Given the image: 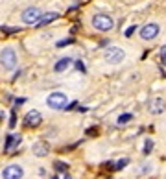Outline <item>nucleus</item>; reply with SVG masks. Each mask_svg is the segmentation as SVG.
I'll return each mask as SVG.
<instances>
[{"label": "nucleus", "mask_w": 166, "mask_h": 179, "mask_svg": "<svg viewBox=\"0 0 166 179\" xmlns=\"http://www.w3.org/2000/svg\"><path fill=\"white\" fill-rule=\"evenodd\" d=\"M161 61H163V65H166V46L161 48Z\"/></svg>", "instance_id": "nucleus-21"}, {"label": "nucleus", "mask_w": 166, "mask_h": 179, "mask_svg": "<svg viewBox=\"0 0 166 179\" xmlns=\"http://www.w3.org/2000/svg\"><path fill=\"white\" fill-rule=\"evenodd\" d=\"M74 39H65V41H59L57 42V48H63V46H66V44H72Z\"/></svg>", "instance_id": "nucleus-19"}, {"label": "nucleus", "mask_w": 166, "mask_h": 179, "mask_svg": "<svg viewBox=\"0 0 166 179\" xmlns=\"http://www.w3.org/2000/svg\"><path fill=\"white\" fill-rule=\"evenodd\" d=\"M129 164V159H120L116 164H115V170H122L124 166H127Z\"/></svg>", "instance_id": "nucleus-17"}, {"label": "nucleus", "mask_w": 166, "mask_h": 179, "mask_svg": "<svg viewBox=\"0 0 166 179\" xmlns=\"http://www.w3.org/2000/svg\"><path fill=\"white\" fill-rule=\"evenodd\" d=\"M76 68H78L80 72H87V70H85V65H83L81 61H76Z\"/></svg>", "instance_id": "nucleus-22"}, {"label": "nucleus", "mask_w": 166, "mask_h": 179, "mask_svg": "<svg viewBox=\"0 0 166 179\" xmlns=\"http://www.w3.org/2000/svg\"><path fill=\"white\" fill-rule=\"evenodd\" d=\"M24 102H26V98H17L15 100V105H22Z\"/></svg>", "instance_id": "nucleus-26"}, {"label": "nucleus", "mask_w": 166, "mask_h": 179, "mask_svg": "<svg viewBox=\"0 0 166 179\" xmlns=\"http://www.w3.org/2000/svg\"><path fill=\"white\" fill-rule=\"evenodd\" d=\"M57 17H59V15H57V13H54V11H52V13H46V15H42V17H41V20L37 22V26H39V28H41V26H46V24L54 22Z\"/></svg>", "instance_id": "nucleus-12"}, {"label": "nucleus", "mask_w": 166, "mask_h": 179, "mask_svg": "<svg viewBox=\"0 0 166 179\" xmlns=\"http://www.w3.org/2000/svg\"><path fill=\"white\" fill-rule=\"evenodd\" d=\"M24 176L21 164H9L2 170V179H21Z\"/></svg>", "instance_id": "nucleus-5"}, {"label": "nucleus", "mask_w": 166, "mask_h": 179, "mask_svg": "<svg viewBox=\"0 0 166 179\" xmlns=\"http://www.w3.org/2000/svg\"><path fill=\"white\" fill-rule=\"evenodd\" d=\"M50 179H57V176H52V177H50Z\"/></svg>", "instance_id": "nucleus-27"}, {"label": "nucleus", "mask_w": 166, "mask_h": 179, "mask_svg": "<svg viewBox=\"0 0 166 179\" xmlns=\"http://www.w3.org/2000/svg\"><path fill=\"white\" fill-rule=\"evenodd\" d=\"M17 124V117H15V111H11V118H9V127H15Z\"/></svg>", "instance_id": "nucleus-20"}, {"label": "nucleus", "mask_w": 166, "mask_h": 179, "mask_svg": "<svg viewBox=\"0 0 166 179\" xmlns=\"http://www.w3.org/2000/svg\"><path fill=\"white\" fill-rule=\"evenodd\" d=\"M92 26H94L98 32H109V30H113L115 20L111 19L107 13H96V15L92 17Z\"/></svg>", "instance_id": "nucleus-1"}, {"label": "nucleus", "mask_w": 166, "mask_h": 179, "mask_svg": "<svg viewBox=\"0 0 166 179\" xmlns=\"http://www.w3.org/2000/svg\"><path fill=\"white\" fill-rule=\"evenodd\" d=\"M41 122H42V117L39 111H30L24 117V126L26 127H37V126H41Z\"/></svg>", "instance_id": "nucleus-8"}, {"label": "nucleus", "mask_w": 166, "mask_h": 179, "mask_svg": "<svg viewBox=\"0 0 166 179\" xmlns=\"http://www.w3.org/2000/svg\"><path fill=\"white\" fill-rule=\"evenodd\" d=\"M157 35H159V26L155 22L146 24V26H142V30H140V37L144 41H151V39H155Z\"/></svg>", "instance_id": "nucleus-7"}, {"label": "nucleus", "mask_w": 166, "mask_h": 179, "mask_svg": "<svg viewBox=\"0 0 166 179\" xmlns=\"http://www.w3.org/2000/svg\"><path fill=\"white\" fill-rule=\"evenodd\" d=\"M0 63H2L4 68L13 70L15 65H17V54H15V50H13V48H4V50L0 52Z\"/></svg>", "instance_id": "nucleus-2"}, {"label": "nucleus", "mask_w": 166, "mask_h": 179, "mask_svg": "<svg viewBox=\"0 0 166 179\" xmlns=\"http://www.w3.org/2000/svg\"><path fill=\"white\" fill-rule=\"evenodd\" d=\"M135 28H137V26H129V28L125 30V37H131V35H133V32H135Z\"/></svg>", "instance_id": "nucleus-23"}, {"label": "nucleus", "mask_w": 166, "mask_h": 179, "mask_svg": "<svg viewBox=\"0 0 166 179\" xmlns=\"http://www.w3.org/2000/svg\"><path fill=\"white\" fill-rule=\"evenodd\" d=\"M98 133V129L96 127H90V129H87V135H96Z\"/></svg>", "instance_id": "nucleus-25"}, {"label": "nucleus", "mask_w": 166, "mask_h": 179, "mask_svg": "<svg viewBox=\"0 0 166 179\" xmlns=\"http://www.w3.org/2000/svg\"><path fill=\"white\" fill-rule=\"evenodd\" d=\"M164 109H166V103L163 98H153L149 102V113L151 115H161Z\"/></svg>", "instance_id": "nucleus-9"}, {"label": "nucleus", "mask_w": 166, "mask_h": 179, "mask_svg": "<svg viewBox=\"0 0 166 179\" xmlns=\"http://www.w3.org/2000/svg\"><path fill=\"white\" fill-rule=\"evenodd\" d=\"M151 150H153V140L146 139V142H144V155H149V153H151Z\"/></svg>", "instance_id": "nucleus-14"}, {"label": "nucleus", "mask_w": 166, "mask_h": 179, "mask_svg": "<svg viewBox=\"0 0 166 179\" xmlns=\"http://www.w3.org/2000/svg\"><path fill=\"white\" fill-rule=\"evenodd\" d=\"M66 94H63V92H52L48 98H46V103H48V107L50 109H56V111H59V109H65L66 107Z\"/></svg>", "instance_id": "nucleus-4"}, {"label": "nucleus", "mask_w": 166, "mask_h": 179, "mask_svg": "<svg viewBox=\"0 0 166 179\" xmlns=\"http://www.w3.org/2000/svg\"><path fill=\"white\" fill-rule=\"evenodd\" d=\"M54 168H56L57 172H66L68 164H66V162H61V161H56V162H54Z\"/></svg>", "instance_id": "nucleus-15"}, {"label": "nucleus", "mask_w": 166, "mask_h": 179, "mask_svg": "<svg viewBox=\"0 0 166 179\" xmlns=\"http://www.w3.org/2000/svg\"><path fill=\"white\" fill-rule=\"evenodd\" d=\"M65 179H70V177H65Z\"/></svg>", "instance_id": "nucleus-28"}, {"label": "nucleus", "mask_w": 166, "mask_h": 179, "mask_svg": "<svg viewBox=\"0 0 166 179\" xmlns=\"http://www.w3.org/2000/svg\"><path fill=\"white\" fill-rule=\"evenodd\" d=\"M68 65H70V57H63L56 63V67H54V70L56 72H63V70H66L68 68Z\"/></svg>", "instance_id": "nucleus-13"}, {"label": "nucleus", "mask_w": 166, "mask_h": 179, "mask_svg": "<svg viewBox=\"0 0 166 179\" xmlns=\"http://www.w3.org/2000/svg\"><path fill=\"white\" fill-rule=\"evenodd\" d=\"M32 150H33V153H35L37 157H46V155H48V152H50V146H48L44 140H39V142H35V144H33V148H32Z\"/></svg>", "instance_id": "nucleus-10"}, {"label": "nucleus", "mask_w": 166, "mask_h": 179, "mask_svg": "<svg viewBox=\"0 0 166 179\" xmlns=\"http://www.w3.org/2000/svg\"><path fill=\"white\" fill-rule=\"evenodd\" d=\"M125 57V52L122 48H118V46H109L107 50H105V61L107 63H111V65H118V63H122Z\"/></svg>", "instance_id": "nucleus-3"}, {"label": "nucleus", "mask_w": 166, "mask_h": 179, "mask_svg": "<svg viewBox=\"0 0 166 179\" xmlns=\"http://www.w3.org/2000/svg\"><path fill=\"white\" fill-rule=\"evenodd\" d=\"M42 17V11L39 7H28V9H24V13H22V20L26 22V24H37Z\"/></svg>", "instance_id": "nucleus-6"}, {"label": "nucleus", "mask_w": 166, "mask_h": 179, "mask_svg": "<svg viewBox=\"0 0 166 179\" xmlns=\"http://www.w3.org/2000/svg\"><path fill=\"white\" fill-rule=\"evenodd\" d=\"M0 30H2L4 33H17L21 28H7V26H0Z\"/></svg>", "instance_id": "nucleus-18"}, {"label": "nucleus", "mask_w": 166, "mask_h": 179, "mask_svg": "<svg viewBox=\"0 0 166 179\" xmlns=\"http://www.w3.org/2000/svg\"><path fill=\"white\" fill-rule=\"evenodd\" d=\"M21 140H22L21 135H7V139H6V144H4V152H9L11 148L19 146V144H21Z\"/></svg>", "instance_id": "nucleus-11"}, {"label": "nucleus", "mask_w": 166, "mask_h": 179, "mask_svg": "<svg viewBox=\"0 0 166 179\" xmlns=\"http://www.w3.org/2000/svg\"><path fill=\"white\" fill-rule=\"evenodd\" d=\"M74 107H78V102H72V103H70V105H66L65 109H66V111H70V109H74Z\"/></svg>", "instance_id": "nucleus-24"}, {"label": "nucleus", "mask_w": 166, "mask_h": 179, "mask_svg": "<svg viewBox=\"0 0 166 179\" xmlns=\"http://www.w3.org/2000/svg\"><path fill=\"white\" fill-rule=\"evenodd\" d=\"M129 120H133V115L125 113V115H120V117H118V124L122 126V124H125V122H129Z\"/></svg>", "instance_id": "nucleus-16"}]
</instances>
